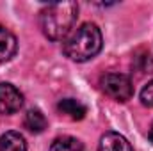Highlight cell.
<instances>
[{
	"label": "cell",
	"mask_w": 153,
	"mask_h": 151,
	"mask_svg": "<svg viewBox=\"0 0 153 151\" xmlns=\"http://www.w3.org/2000/svg\"><path fill=\"white\" fill-rule=\"evenodd\" d=\"M78 16V5L75 2H55L45 7L39 14V25L43 34L52 41L68 38Z\"/></svg>",
	"instance_id": "1"
},
{
	"label": "cell",
	"mask_w": 153,
	"mask_h": 151,
	"mask_svg": "<svg viewBox=\"0 0 153 151\" xmlns=\"http://www.w3.org/2000/svg\"><path fill=\"white\" fill-rule=\"evenodd\" d=\"M102 32L94 23H84L73 30L62 43V50L66 57L76 62H85L98 55L102 50Z\"/></svg>",
	"instance_id": "2"
},
{
	"label": "cell",
	"mask_w": 153,
	"mask_h": 151,
	"mask_svg": "<svg viewBox=\"0 0 153 151\" xmlns=\"http://www.w3.org/2000/svg\"><path fill=\"white\" fill-rule=\"evenodd\" d=\"M100 85L107 96H111L116 101H126L134 94L132 80L123 73H107L102 76Z\"/></svg>",
	"instance_id": "3"
},
{
	"label": "cell",
	"mask_w": 153,
	"mask_h": 151,
	"mask_svg": "<svg viewBox=\"0 0 153 151\" xmlns=\"http://www.w3.org/2000/svg\"><path fill=\"white\" fill-rule=\"evenodd\" d=\"M23 105L22 93L13 84H0V114L11 115L16 114Z\"/></svg>",
	"instance_id": "4"
},
{
	"label": "cell",
	"mask_w": 153,
	"mask_h": 151,
	"mask_svg": "<svg viewBox=\"0 0 153 151\" xmlns=\"http://www.w3.org/2000/svg\"><path fill=\"white\" fill-rule=\"evenodd\" d=\"M98 151H134V148L123 135L116 132H109L100 139Z\"/></svg>",
	"instance_id": "5"
},
{
	"label": "cell",
	"mask_w": 153,
	"mask_h": 151,
	"mask_svg": "<svg viewBox=\"0 0 153 151\" xmlns=\"http://www.w3.org/2000/svg\"><path fill=\"white\" fill-rule=\"evenodd\" d=\"M57 109H59L61 114H64L66 117H70L73 121L84 119L85 114H87V107L82 101L75 100V98H64V100H61L59 105H57Z\"/></svg>",
	"instance_id": "6"
},
{
	"label": "cell",
	"mask_w": 153,
	"mask_h": 151,
	"mask_svg": "<svg viewBox=\"0 0 153 151\" xmlns=\"http://www.w3.org/2000/svg\"><path fill=\"white\" fill-rule=\"evenodd\" d=\"M18 50V41L11 30L0 25V62H5L14 57Z\"/></svg>",
	"instance_id": "7"
},
{
	"label": "cell",
	"mask_w": 153,
	"mask_h": 151,
	"mask_svg": "<svg viewBox=\"0 0 153 151\" xmlns=\"http://www.w3.org/2000/svg\"><path fill=\"white\" fill-rule=\"evenodd\" d=\"M0 151H27V142L18 132H5L0 137Z\"/></svg>",
	"instance_id": "8"
},
{
	"label": "cell",
	"mask_w": 153,
	"mask_h": 151,
	"mask_svg": "<svg viewBox=\"0 0 153 151\" xmlns=\"http://www.w3.org/2000/svg\"><path fill=\"white\" fill-rule=\"evenodd\" d=\"M23 124H25V128L29 130V132H32V133H41L45 128H46V117H45V114L38 110V109H30L29 112L25 114V121H23Z\"/></svg>",
	"instance_id": "9"
},
{
	"label": "cell",
	"mask_w": 153,
	"mask_h": 151,
	"mask_svg": "<svg viewBox=\"0 0 153 151\" xmlns=\"http://www.w3.org/2000/svg\"><path fill=\"white\" fill-rule=\"evenodd\" d=\"M50 151H84V146L78 139L64 135V137H59L52 142Z\"/></svg>",
	"instance_id": "10"
},
{
	"label": "cell",
	"mask_w": 153,
	"mask_h": 151,
	"mask_svg": "<svg viewBox=\"0 0 153 151\" xmlns=\"http://www.w3.org/2000/svg\"><path fill=\"white\" fill-rule=\"evenodd\" d=\"M141 101L146 107H153V80L148 82V85H144V89L141 91Z\"/></svg>",
	"instance_id": "11"
},
{
	"label": "cell",
	"mask_w": 153,
	"mask_h": 151,
	"mask_svg": "<svg viewBox=\"0 0 153 151\" xmlns=\"http://www.w3.org/2000/svg\"><path fill=\"white\" fill-rule=\"evenodd\" d=\"M148 137H150V141L153 142V123H152V126H150V132H148Z\"/></svg>",
	"instance_id": "12"
}]
</instances>
